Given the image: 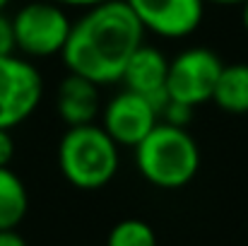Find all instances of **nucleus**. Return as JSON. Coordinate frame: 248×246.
<instances>
[{
	"label": "nucleus",
	"instance_id": "1",
	"mask_svg": "<svg viewBox=\"0 0 248 246\" xmlns=\"http://www.w3.org/2000/svg\"><path fill=\"white\" fill-rule=\"evenodd\" d=\"M142 34L145 29L125 0H104L73 22L61 56L70 73L94 84L121 82L128 58L142 44Z\"/></svg>",
	"mask_w": 248,
	"mask_h": 246
},
{
	"label": "nucleus",
	"instance_id": "2",
	"mask_svg": "<svg viewBox=\"0 0 248 246\" xmlns=\"http://www.w3.org/2000/svg\"><path fill=\"white\" fill-rule=\"evenodd\" d=\"M135 166L147 183L176 191L195 179L200 169V148L186 128L159 121L135 145Z\"/></svg>",
	"mask_w": 248,
	"mask_h": 246
},
{
	"label": "nucleus",
	"instance_id": "3",
	"mask_svg": "<svg viewBox=\"0 0 248 246\" xmlns=\"http://www.w3.org/2000/svg\"><path fill=\"white\" fill-rule=\"evenodd\" d=\"M118 143L96 123L68 126L58 145V166L68 183L82 191L104 188L118 174Z\"/></svg>",
	"mask_w": 248,
	"mask_h": 246
},
{
	"label": "nucleus",
	"instance_id": "4",
	"mask_svg": "<svg viewBox=\"0 0 248 246\" xmlns=\"http://www.w3.org/2000/svg\"><path fill=\"white\" fill-rule=\"evenodd\" d=\"M73 19L63 5L51 0H34L19 7L12 17L15 49L27 58H48L63 51Z\"/></svg>",
	"mask_w": 248,
	"mask_h": 246
},
{
	"label": "nucleus",
	"instance_id": "5",
	"mask_svg": "<svg viewBox=\"0 0 248 246\" xmlns=\"http://www.w3.org/2000/svg\"><path fill=\"white\" fill-rule=\"evenodd\" d=\"M222 58L205 46H190L169 61L166 97L188 106H200L212 99L217 78L222 73Z\"/></svg>",
	"mask_w": 248,
	"mask_h": 246
},
{
	"label": "nucleus",
	"instance_id": "6",
	"mask_svg": "<svg viewBox=\"0 0 248 246\" xmlns=\"http://www.w3.org/2000/svg\"><path fill=\"white\" fill-rule=\"evenodd\" d=\"M44 97V80L36 66L22 56H0V128L27 121Z\"/></svg>",
	"mask_w": 248,
	"mask_h": 246
},
{
	"label": "nucleus",
	"instance_id": "7",
	"mask_svg": "<svg viewBox=\"0 0 248 246\" xmlns=\"http://www.w3.org/2000/svg\"><path fill=\"white\" fill-rule=\"evenodd\" d=\"M159 123L157 106L138 92L123 89L108 99L101 111V128L121 145L135 148Z\"/></svg>",
	"mask_w": 248,
	"mask_h": 246
},
{
	"label": "nucleus",
	"instance_id": "8",
	"mask_svg": "<svg viewBox=\"0 0 248 246\" xmlns=\"http://www.w3.org/2000/svg\"><path fill=\"white\" fill-rule=\"evenodd\" d=\"M145 32L164 39L190 36L205 17V0H125Z\"/></svg>",
	"mask_w": 248,
	"mask_h": 246
},
{
	"label": "nucleus",
	"instance_id": "9",
	"mask_svg": "<svg viewBox=\"0 0 248 246\" xmlns=\"http://www.w3.org/2000/svg\"><path fill=\"white\" fill-rule=\"evenodd\" d=\"M166 75H169V58L150 44H140L133 56L128 58L121 82L125 84V89L142 94L145 99H150L157 111L162 109L166 99Z\"/></svg>",
	"mask_w": 248,
	"mask_h": 246
},
{
	"label": "nucleus",
	"instance_id": "10",
	"mask_svg": "<svg viewBox=\"0 0 248 246\" xmlns=\"http://www.w3.org/2000/svg\"><path fill=\"white\" fill-rule=\"evenodd\" d=\"M58 114L68 126L94 123L99 111V84L70 73L58 87Z\"/></svg>",
	"mask_w": 248,
	"mask_h": 246
},
{
	"label": "nucleus",
	"instance_id": "11",
	"mask_svg": "<svg viewBox=\"0 0 248 246\" xmlns=\"http://www.w3.org/2000/svg\"><path fill=\"white\" fill-rule=\"evenodd\" d=\"M222 111L232 114V116H246L248 114V63H232L224 66L212 99Z\"/></svg>",
	"mask_w": 248,
	"mask_h": 246
},
{
	"label": "nucleus",
	"instance_id": "12",
	"mask_svg": "<svg viewBox=\"0 0 248 246\" xmlns=\"http://www.w3.org/2000/svg\"><path fill=\"white\" fill-rule=\"evenodd\" d=\"M27 210V186L10 166H0V230H17Z\"/></svg>",
	"mask_w": 248,
	"mask_h": 246
},
{
	"label": "nucleus",
	"instance_id": "13",
	"mask_svg": "<svg viewBox=\"0 0 248 246\" xmlns=\"http://www.w3.org/2000/svg\"><path fill=\"white\" fill-rule=\"evenodd\" d=\"M106 246H157V234L145 220H121L111 227Z\"/></svg>",
	"mask_w": 248,
	"mask_h": 246
},
{
	"label": "nucleus",
	"instance_id": "14",
	"mask_svg": "<svg viewBox=\"0 0 248 246\" xmlns=\"http://www.w3.org/2000/svg\"><path fill=\"white\" fill-rule=\"evenodd\" d=\"M193 118V106L183 104V101H176V99H166L159 109V121L171 123V126H178V128H186Z\"/></svg>",
	"mask_w": 248,
	"mask_h": 246
},
{
	"label": "nucleus",
	"instance_id": "15",
	"mask_svg": "<svg viewBox=\"0 0 248 246\" xmlns=\"http://www.w3.org/2000/svg\"><path fill=\"white\" fill-rule=\"evenodd\" d=\"M15 32H12V17L0 12V56L15 53Z\"/></svg>",
	"mask_w": 248,
	"mask_h": 246
},
{
	"label": "nucleus",
	"instance_id": "16",
	"mask_svg": "<svg viewBox=\"0 0 248 246\" xmlns=\"http://www.w3.org/2000/svg\"><path fill=\"white\" fill-rule=\"evenodd\" d=\"M15 157V140L7 128H0V166H7Z\"/></svg>",
	"mask_w": 248,
	"mask_h": 246
},
{
	"label": "nucleus",
	"instance_id": "17",
	"mask_svg": "<svg viewBox=\"0 0 248 246\" xmlns=\"http://www.w3.org/2000/svg\"><path fill=\"white\" fill-rule=\"evenodd\" d=\"M0 246H29L17 230H0Z\"/></svg>",
	"mask_w": 248,
	"mask_h": 246
},
{
	"label": "nucleus",
	"instance_id": "18",
	"mask_svg": "<svg viewBox=\"0 0 248 246\" xmlns=\"http://www.w3.org/2000/svg\"><path fill=\"white\" fill-rule=\"evenodd\" d=\"M51 2H56V5H63V7H92V5H99V2H104V0H51Z\"/></svg>",
	"mask_w": 248,
	"mask_h": 246
},
{
	"label": "nucleus",
	"instance_id": "19",
	"mask_svg": "<svg viewBox=\"0 0 248 246\" xmlns=\"http://www.w3.org/2000/svg\"><path fill=\"white\" fill-rule=\"evenodd\" d=\"M241 24H244V29H246V34H248V0L241 5Z\"/></svg>",
	"mask_w": 248,
	"mask_h": 246
},
{
	"label": "nucleus",
	"instance_id": "20",
	"mask_svg": "<svg viewBox=\"0 0 248 246\" xmlns=\"http://www.w3.org/2000/svg\"><path fill=\"white\" fill-rule=\"evenodd\" d=\"M205 2H212V5H244L246 0H205Z\"/></svg>",
	"mask_w": 248,
	"mask_h": 246
},
{
	"label": "nucleus",
	"instance_id": "21",
	"mask_svg": "<svg viewBox=\"0 0 248 246\" xmlns=\"http://www.w3.org/2000/svg\"><path fill=\"white\" fill-rule=\"evenodd\" d=\"M7 5H10V0H0V12H2V10H5Z\"/></svg>",
	"mask_w": 248,
	"mask_h": 246
}]
</instances>
